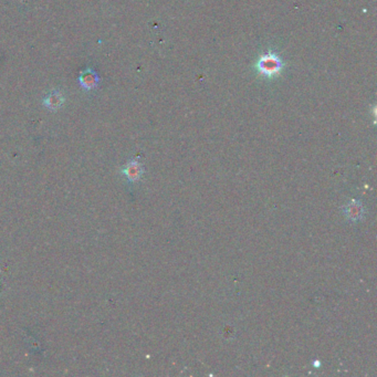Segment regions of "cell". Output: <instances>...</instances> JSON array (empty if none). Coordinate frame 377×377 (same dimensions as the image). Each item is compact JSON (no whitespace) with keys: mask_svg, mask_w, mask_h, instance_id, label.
<instances>
[{"mask_svg":"<svg viewBox=\"0 0 377 377\" xmlns=\"http://www.w3.org/2000/svg\"><path fill=\"white\" fill-rule=\"evenodd\" d=\"M282 68H284V62H282L281 58L272 52L264 53L257 62L258 71L261 75L269 78L278 76Z\"/></svg>","mask_w":377,"mask_h":377,"instance_id":"6da1fadb","label":"cell"},{"mask_svg":"<svg viewBox=\"0 0 377 377\" xmlns=\"http://www.w3.org/2000/svg\"><path fill=\"white\" fill-rule=\"evenodd\" d=\"M143 173H144L143 165L140 164L137 159H131L129 163L125 165L123 170V174L125 175V177L127 178V180L131 181V183L138 181L142 178Z\"/></svg>","mask_w":377,"mask_h":377,"instance_id":"3957f363","label":"cell"},{"mask_svg":"<svg viewBox=\"0 0 377 377\" xmlns=\"http://www.w3.org/2000/svg\"><path fill=\"white\" fill-rule=\"evenodd\" d=\"M79 81H80L81 86H82L83 89L92 90V89H96V87L98 86L100 78L98 76V73L94 70L86 69L85 71L81 73Z\"/></svg>","mask_w":377,"mask_h":377,"instance_id":"277c9868","label":"cell"},{"mask_svg":"<svg viewBox=\"0 0 377 377\" xmlns=\"http://www.w3.org/2000/svg\"><path fill=\"white\" fill-rule=\"evenodd\" d=\"M64 103V96L61 91L53 90L43 100V104L51 111H57Z\"/></svg>","mask_w":377,"mask_h":377,"instance_id":"5b68a950","label":"cell"},{"mask_svg":"<svg viewBox=\"0 0 377 377\" xmlns=\"http://www.w3.org/2000/svg\"><path fill=\"white\" fill-rule=\"evenodd\" d=\"M343 213H344L347 220L355 223V221H360L363 219L365 215V209L361 200L354 199L349 201V203L343 208Z\"/></svg>","mask_w":377,"mask_h":377,"instance_id":"7a4b0ae2","label":"cell"}]
</instances>
